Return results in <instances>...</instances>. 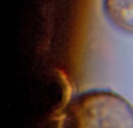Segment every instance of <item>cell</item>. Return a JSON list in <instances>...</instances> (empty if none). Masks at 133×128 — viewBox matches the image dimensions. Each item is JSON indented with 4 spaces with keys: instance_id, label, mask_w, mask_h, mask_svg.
I'll use <instances>...</instances> for the list:
<instances>
[{
    "instance_id": "cell-1",
    "label": "cell",
    "mask_w": 133,
    "mask_h": 128,
    "mask_svg": "<svg viewBox=\"0 0 133 128\" xmlns=\"http://www.w3.org/2000/svg\"><path fill=\"white\" fill-rule=\"evenodd\" d=\"M60 128H133V106L111 90H88L65 105Z\"/></svg>"
},
{
    "instance_id": "cell-2",
    "label": "cell",
    "mask_w": 133,
    "mask_h": 128,
    "mask_svg": "<svg viewBox=\"0 0 133 128\" xmlns=\"http://www.w3.org/2000/svg\"><path fill=\"white\" fill-rule=\"evenodd\" d=\"M102 8L114 28L133 34V0H102Z\"/></svg>"
}]
</instances>
